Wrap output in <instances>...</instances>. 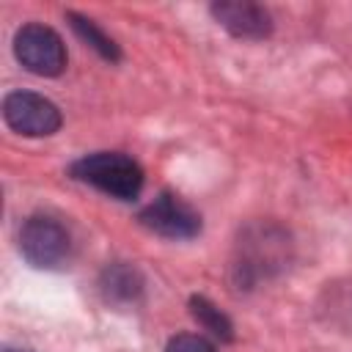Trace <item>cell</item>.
<instances>
[{
	"instance_id": "1",
	"label": "cell",
	"mask_w": 352,
	"mask_h": 352,
	"mask_svg": "<svg viewBox=\"0 0 352 352\" xmlns=\"http://www.w3.org/2000/svg\"><path fill=\"white\" fill-rule=\"evenodd\" d=\"M69 173L77 182H85L118 201H135L143 190V168L132 157L118 151H96L80 157L69 168Z\"/></svg>"
},
{
	"instance_id": "2",
	"label": "cell",
	"mask_w": 352,
	"mask_h": 352,
	"mask_svg": "<svg viewBox=\"0 0 352 352\" xmlns=\"http://www.w3.org/2000/svg\"><path fill=\"white\" fill-rule=\"evenodd\" d=\"M19 250L38 270H58L72 256V234L47 214H33L19 228Z\"/></svg>"
},
{
	"instance_id": "3",
	"label": "cell",
	"mask_w": 352,
	"mask_h": 352,
	"mask_svg": "<svg viewBox=\"0 0 352 352\" xmlns=\"http://www.w3.org/2000/svg\"><path fill=\"white\" fill-rule=\"evenodd\" d=\"M14 55L28 72H33L38 77H58L66 69L63 38L41 22H30V25H22L16 30Z\"/></svg>"
},
{
	"instance_id": "4",
	"label": "cell",
	"mask_w": 352,
	"mask_h": 352,
	"mask_svg": "<svg viewBox=\"0 0 352 352\" xmlns=\"http://www.w3.org/2000/svg\"><path fill=\"white\" fill-rule=\"evenodd\" d=\"M6 124L25 138H47L60 129V110L52 99L36 91H11L3 99Z\"/></svg>"
},
{
	"instance_id": "5",
	"label": "cell",
	"mask_w": 352,
	"mask_h": 352,
	"mask_svg": "<svg viewBox=\"0 0 352 352\" xmlns=\"http://www.w3.org/2000/svg\"><path fill=\"white\" fill-rule=\"evenodd\" d=\"M286 248H289L286 234L275 231L272 226L248 228L245 242L239 239V258H236L234 267L239 270V278L245 275L248 280H256V278L267 275L270 270L283 267Z\"/></svg>"
},
{
	"instance_id": "6",
	"label": "cell",
	"mask_w": 352,
	"mask_h": 352,
	"mask_svg": "<svg viewBox=\"0 0 352 352\" xmlns=\"http://www.w3.org/2000/svg\"><path fill=\"white\" fill-rule=\"evenodd\" d=\"M138 220L143 228L168 239H192L201 231V214L173 192H160L148 206L140 209Z\"/></svg>"
},
{
	"instance_id": "7",
	"label": "cell",
	"mask_w": 352,
	"mask_h": 352,
	"mask_svg": "<svg viewBox=\"0 0 352 352\" xmlns=\"http://www.w3.org/2000/svg\"><path fill=\"white\" fill-rule=\"evenodd\" d=\"M212 16L236 38H264L272 33V16L258 3H214Z\"/></svg>"
},
{
	"instance_id": "8",
	"label": "cell",
	"mask_w": 352,
	"mask_h": 352,
	"mask_svg": "<svg viewBox=\"0 0 352 352\" xmlns=\"http://www.w3.org/2000/svg\"><path fill=\"white\" fill-rule=\"evenodd\" d=\"M99 286H102V294L107 302H132L143 292V278L132 264L116 261V264L104 267Z\"/></svg>"
},
{
	"instance_id": "9",
	"label": "cell",
	"mask_w": 352,
	"mask_h": 352,
	"mask_svg": "<svg viewBox=\"0 0 352 352\" xmlns=\"http://www.w3.org/2000/svg\"><path fill=\"white\" fill-rule=\"evenodd\" d=\"M190 314H192V319H195L204 330H209L214 338H220V341H231V338H234V324H231V319H228L212 300H206L204 294H192V297H190Z\"/></svg>"
},
{
	"instance_id": "10",
	"label": "cell",
	"mask_w": 352,
	"mask_h": 352,
	"mask_svg": "<svg viewBox=\"0 0 352 352\" xmlns=\"http://www.w3.org/2000/svg\"><path fill=\"white\" fill-rule=\"evenodd\" d=\"M69 16V22H72V28L77 30V36L82 38V41H88L104 60H118L121 58V50H118V44L102 30V28H96L94 25V19H85V16H80V14H74V11H69L66 14Z\"/></svg>"
},
{
	"instance_id": "11",
	"label": "cell",
	"mask_w": 352,
	"mask_h": 352,
	"mask_svg": "<svg viewBox=\"0 0 352 352\" xmlns=\"http://www.w3.org/2000/svg\"><path fill=\"white\" fill-rule=\"evenodd\" d=\"M165 352H217L214 344L198 333H179L168 341Z\"/></svg>"
},
{
	"instance_id": "12",
	"label": "cell",
	"mask_w": 352,
	"mask_h": 352,
	"mask_svg": "<svg viewBox=\"0 0 352 352\" xmlns=\"http://www.w3.org/2000/svg\"><path fill=\"white\" fill-rule=\"evenodd\" d=\"M3 352H22V349H11V346H8V349H3Z\"/></svg>"
}]
</instances>
